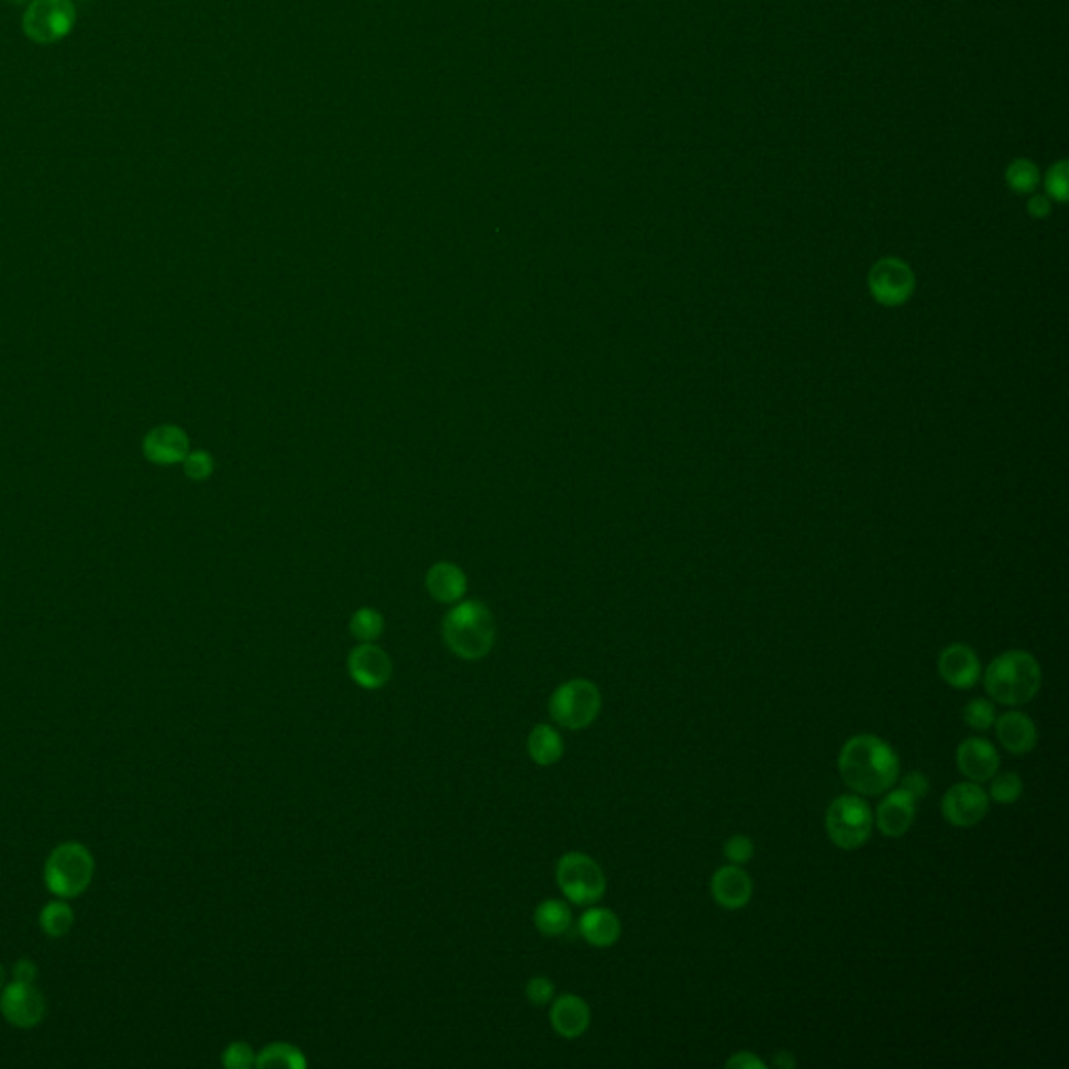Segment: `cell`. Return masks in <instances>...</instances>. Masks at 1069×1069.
<instances>
[{
  "mask_svg": "<svg viewBox=\"0 0 1069 1069\" xmlns=\"http://www.w3.org/2000/svg\"><path fill=\"white\" fill-rule=\"evenodd\" d=\"M844 783L859 796H880L901 780V759L888 741L861 734L846 741L838 757Z\"/></svg>",
  "mask_w": 1069,
  "mask_h": 1069,
  "instance_id": "cell-1",
  "label": "cell"
},
{
  "mask_svg": "<svg viewBox=\"0 0 1069 1069\" xmlns=\"http://www.w3.org/2000/svg\"><path fill=\"white\" fill-rule=\"evenodd\" d=\"M987 694L1003 706H1024L1043 685L1040 662L1026 650H1009L992 660L984 673Z\"/></svg>",
  "mask_w": 1069,
  "mask_h": 1069,
  "instance_id": "cell-2",
  "label": "cell"
},
{
  "mask_svg": "<svg viewBox=\"0 0 1069 1069\" xmlns=\"http://www.w3.org/2000/svg\"><path fill=\"white\" fill-rule=\"evenodd\" d=\"M443 639L460 659H485L495 643L492 610L478 599L460 602L443 618Z\"/></svg>",
  "mask_w": 1069,
  "mask_h": 1069,
  "instance_id": "cell-3",
  "label": "cell"
},
{
  "mask_svg": "<svg viewBox=\"0 0 1069 1069\" xmlns=\"http://www.w3.org/2000/svg\"><path fill=\"white\" fill-rule=\"evenodd\" d=\"M95 878V857L88 846L63 842L44 863V885L57 899H78Z\"/></svg>",
  "mask_w": 1069,
  "mask_h": 1069,
  "instance_id": "cell-4",
  "label": "cell"
},
{
  "mask_svg": "<svg viewBox=\"0 0 1069 1069\" xmlns=\"http://www.w3.org/2000/svg\"><path fill=\"white\" fill-rule=\"evenodd\" d=\"M829 840L842 850L861 848L873 831V811L859 794H842L825 813Z\"/></svg>",
  "mask_w": 1069,
  "mask_h": 1069,
  "instance_id": "cell-5",
  "label": "cell"
},
{
  "mask_svg": "<svg viewBox=\"0 0 1069 1069\" xmlns=\"http://www.w3.org/2000/svg\"><path fill=\"white\" fill-rule=\"evenodd\" d=\"M602 710V694L589 679H571L558 685L550 698L552 719L571 731L589 727Z\"/></svg>",
  "mask_w": 1069,
  "mask_h": 1069,
  "instance_id": "cell-6",
  "label": "cell"
},
{
  "mask_svg": "<svg viewBox=\"0 0 1069 1069\" xmlns=\"http://www.w3.org/2000/svg\"><path fill=\"white\" fill-rule=\"evenodd\" d=\"M555 882L562 894L575 905H596L606 894V875L592 857L566 852L555 864Z\"/></svg>",
  "mask_w": 1069,
  "mask_h": 1069,
  "instance_id": "cell-7",
  "label": "cell"
},
{
  "mask_svg": "<svg viewBox=\"0 0 1069 1069\" xmlns=\"http://www.w3.org/2000/svg\"><path fill=\"white\" fill-rule=\"evenodd\" d=\"M76 25V7L71 0H30L23 13V32L38 44L59 42Z\"/></svg>",
  "mask_w": 1069,
  "mask_h": 1069,
  "instance_id": "cell-8",
  "label": "cell"
},
{
  "mask_svg": "<svg viewBox=\"0 0 1069 1069\" xmlns=\"http://www.w3.org/2000/svg\"><path fill=\"white\" fill-rule=\"evenodd\" d=\"M867 285L880 306L901 308L915 293V274L903 260L884 257L871 267Z\"/></svg>",
  "mask_w": 1069,
  "mask_h": 1069,
  "instance_id": "cell-9",
  "label": "cell"
},
{
  "mask_svg": "<svg viewBox=\"0 0 1069 1069\" xmlns=\"http://www.w3.org/2000/svg\"><path fill=\"white\" fill-rule=\"evenodd\" d=\"M0 1013L15 1028H34L46 1015V1001L34 984L13 980L0 990Z\"/></svg>",
  "mask_w": 1069,
  "mask_h": 1069,
  "instance_id": "cell-10",
  "label": "cell"
},
{
  "mask_svg": "<svg viewBox=\"0 0 1069 1069\" xmlns=\"http://www.w3.org/2000/svg\"><path fill=\"white\" fill-rule=\"evenodd\" d=\"M940 808L946 823L955 827H973L987 819L990 796L980 783H955L946 790Z\"/></svg>",
  "mask_w": 1069,
  "mask_h": 1069,
  "instance_id": "cell-11",
  "label": "cell"
},
{
  "mask_svg": "<svg viewBox=\"0 0 1069 1069\" xmlns=\"http://www.w3.org/2000/svg\"><path fill=\"white\" fill-rule=\"evenodd\" d=\"M350 675L364 690H381L385 687L393 675V662L389 654L372 643H360L351 650L348 659Z\"/></svg>",
  "mask_w": 1069,
  "mask_h": 1069,
  "instance_id": "cell-12",
  "label": "cell"
},
{
  "mask_svg": "<svg viewBox=\"0 0 1069 1069\" xmlns=\"http://www.w3.org/2000/svg\"><path fill=\"white\" fill-rule=\"evenodd\" d=\"M938 673L955 690H971L982 679V662L973 648L950 643L938 657Z\"/></svg>",
  "mask_w": 1069,
  "mask_h": 1069,
  "instance_id": "cell-13",
  "label": "cell"
},
{
  "mask_svg": "<svg viewBox=\"0 0 1069 1069\" xmlns=\"http://www.w3.org/2000/svg\"><path fill=\"white\" fill-rule=\"evenodd\" d=\"M710 894L717 905L727 911H740L752 901L754 882L741 869V864H725L719 867L710 880Z\"/></svg>",
  "mask_w": 1069,
  "mask_h": 1069,
  "instance_id": "cell-14",
  "label": "cell"
},
{
  "mask_svg": "<svg viewBox=\"0 0 1069 1069\" xmlns=\"http://www.w3.org/2000/svg\"><path fill=\"white\" fill-rule=\"evenodd\" d=\"M917 815V801L903 790H892L885 794L884 801L880 802L873 823L878 829L884 834L885 838H903L906 831L913 827Z\"/></svg>",
  "mask_w": 1069,
  "mask_h": 1069,
  "instance_id": "cell-15",
  "label": "cell"
},
{
  "mask_svg": "<svg viewBox=\"0 0 1069 1069\" xmlns=\"http://www.w3.org/2000/svg\"><path fill=\"white\" fill-rule=\"evenodd\" d=\"M957 767L969 782L987 783L999 773L1001 757L984 738H969L957 748Z\"/></svg>",
  "mask_w": 1069,
  "mask_h": 1069,
  "instance_id": "cell-16",
  "label": "cell"
},
{
  "mask_svg": "<svg viewBox=\"0 0 1069 1069\" xmlns=\"http://www.w3.org/2000/svg\"><path fill=\"white\" fill-rule=\"evenodd\" d=\"M144 458L159 466L185 462L188 453V434L180 427L162 425L146 432L143 441Z\"/></svg>",
  "mask_w": 1069,
  "mask_h": 1069,
  "instance_id": "cell-17",
  "label": "cell"
},
{
  "mask_svg": "<svg viewBox=\"0 0 1069 1069\" xmlns=\"http://www.w3.org/2000/svg\"><path fill=\"white\" fill-rule=\"evenodd\" d=\"M994 729L1001 746L1015 757L1029 754L1038 743L1036 723L1022 710H1009L1005 715L996 717Z\"/></svg>",
  "mask_w": 1069,
  "mask_h": 1069,
  "instance_id": "cell-18",
  "label": "cell"
},
{
  "mask_svg": "<svg viewBox=\"0 0 1069 1069\" xmlns=\"http://www.w3.org/2000/svg\"><path fill=\"white\" fill-rule=\"evenodd\" d=\"M550 1022H552V1028L558 1036L575 1040L589 1028L592 1009L585 1003V999H581L576 994H562L552 1003Z\"/></svg>",
  "mask_w": 1069,
  "mask_h": 1069,
  "instance_id": "cell-19",
  "label": "cell"
},
{
  "mask_svg": "<svg viewBox=\"0 0 1069 1069\" xmlns=\"http://www.w3.org/2000/svg\"><path fill=\"white\" fill-rule=\"evenodd\" d=\"M578 932L585 938V943L597 946V948H608V946L617 945L622 926H620V919H618L615 911H610L606 906H592L589 911H585L581 915Z\"/></svg>",
  "mask_w": 1069,
  "mask_h": 1069,
  "instance_id": "cell-20",
  "label": "cell"
},
{
  "mask_svg": "<svg viewBox=\"0 0 1069 1069\" xmlns=\"http://www.w3.org/2000/svg\"><path fill=\"white\" fill-rule=\"evenodd\" d=\"M427 589L437 602H460V597L466 594V575L452 562H439L427 575Z\"/></svg>",
  "mask_w": 1069,
  "mask_h": 1069,
  "instance_id": "cell-21",
  "label": "cell"
},
{
  "mask_svg": "<svg viewBox=\"0 0 1069 1069\" xmlns=\"http://www.w3.org/2000/svg\"><path fill=\"white\" fill-rule=\"evenodd\" d=\"M527 750H529V757L533 759L534 764L552 767L564 754V741L552 725L541 723V725H534L533 731L529 734Z\"/></svg>",
  "mask_w": 1069,
  "mask_h": 1069,
  "instance_id": "cell-22",
  "label": "cell"
},
{
  "mask_svg": "<svg viewBox=\"0 0 1069 1069\" xmlns=\"http://www.w3.org/2000/svg\"><path fill=\"white\" fill-rule=\"evenodd\" d=\"M533 922L541 936L558 938V936H564L573 926V911L566 903H562L558 899H550V901H543V903L537 905Z\"/></svg>",
  "mask_w": 1069,
  "mask_h": 1069,
  "instance_id": "cell-23",
  "label": "cell"
},
{
  "mask_svg": "<svg viewBox=\"0 0 1069 1069\" xmlns=\"http://www.w3.org/2000/svg\"><path fill=\"white\" fill-rule=\"evenodd\" d=\"M74 908L67 905L65 899H57V901H51L48 905L42 906L41 915H38V924H41V929L48 936V938H63L71 932L74 927Z\"/></svg>",
  "mask_w": 1069,
  "mask_h": 1069,
  "instance_id": "cell-24",
  "label": "cell"
},
{
  "mask_svg": "<svg viewBox=\"0 0 1069 1069\" xmlns=\"http://www.w3.org/2000/svg\"><path fill=\"white\" fill-rule=\"evenodd\" d=\"M257 1068L304 1069L308 1059L301 1050L288 1043H272L255 1059Z\"/></svg>",
  "mask_w": 1069,
  "mask_h": 1069,
  "instance_id": "cell-25",
  "label": "cell"
},
{
  "mask_svg": "<svg viewBox=\"0 0 1069 1069\" xmlns=\"http://www.w3.org/2000/svg\"><path fill=\"white\" fill-rule=\"evenodd\" d=\"M351 636L362 641V643H372L376 639L383 636V629H385V620H383V615L374 608H360L353 617H351L350 622Z\"/></svg>",
  "mask_w": 1069,
  "mask_h": 1069,
  "instance_id": "cell-26",
  "label": "cell"
},
{
  "mask_svg": "<svg viewBox=\"0 0 1069 1069\" xmlns=\"http://www.w3.org/2000/svg\"><path fill=\"white\" fill-rule=\"evenodd\" d=\"M1022 794H1024V780L1013 771L994 775L990 780L988 796L996 804H1013L1022 798Z\"/></svg>",
  "mask_w": 1069,
  "mask_h": 1069,
  "instance_id": "cell-27",
  "label": "cell"
},
{
  "mask_svg": "<svg viewBox=\"0 0 1069 1069\" xmlns=\"http://www.w3.org/2000/svg\"><path fill=\"white\" fill-rule=\"evenodd\" d=\"M963 720H966L967 727H971L976 731H988L996 720L994 704L988 702L987 698L971 699L963 708Z\"/></svg>",
  "mask_w": 1069,
  "mask_h": 1069,
  "instance_id": "cell-28",
  "label": "cell"
},
{
  "mask_svg": "<svg viewBox=\"0 0 1069 1069\" xmlns=\"http://www.w3.org/2000/svg\"><path fill=\"white\" fill-rule=\"evenodd\" d=\"M1007 183L1015 192H1032L1038 185V172L1028 162H1015L1009 167Z\"/></svg>",
  "mask_w": 1069,
  "mask_h": 1069,
  "instance_id": "cell-29",
  "label": "cell"
},
{
  "mask_svg": "<svg viewBox=\"0 0 1069 1069\" xmlns=\"http://www.w3.org/2000/svg\"><path fill=\"white\" fill-rule=\"evenodd\" d=\"M255 1050L251 1049V1045L243 1043V1040H236V1043H230L224 1053H222V1066L228 1069H249L255 1066Z\"/></svg>",
  "mask_w": 1069,
  "mask_h": 1069,
  "instance_id": "cell-30",
  "label": "cell"
},
{
  "mask_svg": "<svg viewBox=\"0 0 1069 1069\" xmlns=\"http://www.w3.org/2000/svg\"><path fill=\"white\" fill-rule=\"evenodd\" d=\"M723 855L731 864H746L754 857V842L743 834L731 836L723 846Z\"/></svg>",
  "mask_w": 1069,
  "mask_h": 1069,
  "instance_id": "cell-31",
  "label": "cell"
},
{
  "mask_svg": "<svg viewBox=\"0 0 1069 1069\" xmlns=\"http://www.w3.org/2000/svg\"><path fill=\"white\" fill-rule=\"evenodd\" d=\"M525 992H527V999L533 1003L534 1007H543V1005H550L554 1001V982L545 976H534L527 982Z\"/></svg>",
  "mask_w": 1069,
  "mask_h": 1069,
  "instance_id": "cell-32",
  "label": "cell"
},
{
  "mask_svg": "<svg viewBox=\"0 0 1069 1069\" xmlns=\"http://www.w3.org/2000/svg\"><path fill=\"white\" fill-rule=\"evenodd\" d=\"M185 473L192 481H206L213 473V460L207 452L186 453Z\"/></svg>",
  "mask_w": 1069,
  "mask_h": 1069,
  "instance_id": "cell-33",
  "label": "cell"
},
{
  "mask_svg": "<svg viewBox=\"0 0 1069 1069\" xmlns=\"http://www.w3.org/2000/svg\"><path fill=\"white\" fill-rule=\"evenodd\" d=\"M1047 190H1049L1050 199L1055 201H1066L1068 197V176H1066V165H1057L1053 167L1049 172V178H1047Z\"/></svg>",
  "mask_w": 1069,
  "mask_h": 1069,
  "instance_id": "cell-34",
  "label": "cell"
},
{
  "mask_svg": "<svg viewBox=\"0 0 1069 1069\" xmlns=\"http://www.w3.org/2000/svg\"><path fill=\"white\" fill-rule=\"evenodd\" d=\"M901 787L906 790L915 801H922V798H926L927 792H929V780L922 771H911L903 778Z\"/></svg>",
  "mask_w": 1069,
  "mask_h": 1069,
  "instance_id": "cell-35",
  "label": "cell"
},
{
  "mask_svg": "<svg viewBox=\"0 0 1069 1069\" xmlns=\"http://www.w3.org/2000/svg\"><path fill=\"white\" fill-rule=\"evenodd\" d=\"M11 978H13V980H18V982L36 984V978H38V967H36L34 961H30V959H20V961L13 966Z\"/></svg>",
  "mask_w": 1069,
  "mask_h": 1069,
  "instance_id": "cell-36",
  "label": "cell"
},
{
  "mask_svg": "<svg viewBox=\"0 0 1069 1069\" xmlns=\"http://www.w3.org/2000/svg\"><path fill=\"white\" fill-rule=\"evenodd\" d=\"M729 1069H764V1061L759 1059L754 1053H748V1050H741L738 1055H734L731 1059H727L725 1064Z\"/></svg>",
  "mask_w": 1069,
  "mask_h": 1069,
  "instance_id": "cell-37",
  "label": "cell"
},
{
  "mask_svg": "<svg viewBox=\"0 0 1069 1069\" xmlns=\"http://www.w3.org/2000/svg\"><path fill=\"white\" fill-rule=\"evenodd\" d=\"M1029 216L1034 218H1045L1049 216L1050 203L1047 197H1032L1028 203Z\"/></svg>",
  "mask_w": 1069,
  "mask_h": 1069,
  "instance_id": "cell-38",
  "label": "cell"
},
{
  "mask_svg": "<svg viewBox=\"0 0 1069 1069\" xmlns=\"http://www.w3.org/2000/svg\"><path fill=\"white\" fill-rule=\"evenodd\" d=\"M773 1066L780 1069H794L796 1068V1059H794V1055H792V1053H787V1050H780V1053H775V1057H773Z\"/></svg>",
  "mask_w": 1069,
  "mask_h": 1069,
  "instance_id": "cell-39",
  "label": "cell"
},
{
  "mask_svg": "<svg viewBox=\"0 0 1069 1069\" xmlns=\"http://www.w3.org/2000/svg\"><path fill=\"white\" fill-rule=\"evenodd\" d=\"M4 984H7V969L0 963V990L4 988Z\"/></svg>",
  "mask_w": 1069,
  "mask_h": 1069,
  "instance_id": "cell-40",
  "label": "cell"
},
{
  "mask_svg": "<svg viewBox=\"0 0 1069 1069\" xmlns=\"http://www.w3.org/2000/svg\"><path fill=\"white\" fill-rule=\"evenodd\" d=\"M11 2H25V0H11Z\"/></svg>",
  "mask_w": 1069,
  "mask_h": 1069,
  "instance_id": "cell-41",
  "label": "cell"
}]
</instances>
